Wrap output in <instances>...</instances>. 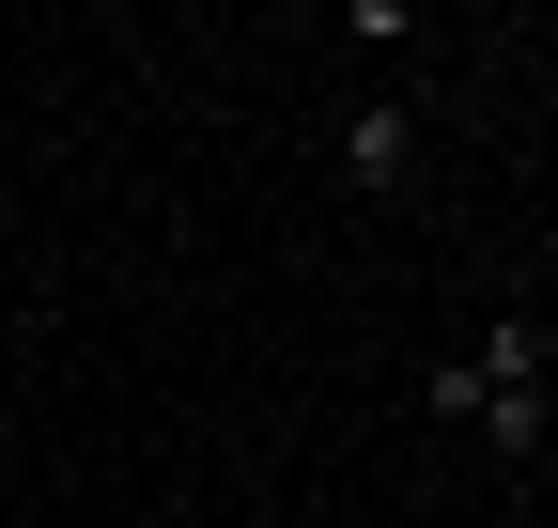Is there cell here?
<instances>
[{
	"mask_svg": "<svg viewBox=\"0 0 558 528\" xmlns=\"http://www.w3.org/2000/svg\"><path fill=\"white\" fill-rule=\"evenodd\" d=\"M543 358H558V326H543V311H497L465 358H435V388H418V405H435V420H465L481 388H543Z\"/></svg>",
	"mask_w": 558,
	"mask_h": 528,
	"instance_id": "6da1fadb",
	"label": "cell"
},
{
	"mask_svg": "<svg viewBox=\"0 0 558 528\" xmlns=\"http://www.w3.org/2000/svg\"><path fill=\"white\" fill-rule=\"evenodd\" d=\"M465 435L497 451V467H527V451H558V388H481V405H465Z\"/></svg>",
	"mask_w": 558,
	"mask_h": 528,
	"instance_id": "7a4b0ae2",
	"label": "cell"
},
{
	"mask_svg": "<svg viewBox=\"0 0 558 528\" xmlns=\"http://www.w3.org/2000/svg\"><path fill=\"white\" fill-rule=\"evenodd\" d=\"M403 156H418V109L403 94H373L357 124H341V187H403Z\"/></svg>",
	"mask_w": 558,
	"mask_h": 528,
	"instance_id": "3957f363",
	"label": "cell"
}]
</instances>
